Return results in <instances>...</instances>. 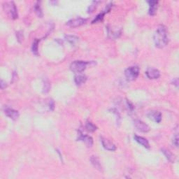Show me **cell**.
I'll return each instance as SVG.
<instances>
[{"label": "cell", "mask_w": 179, "mask_h": 179, "mask_svg": "<svg viewBox=\"0 0 179 179\" xmlns=\"http://www.w3.org/2000/svg\"><path fill=\"white\" fill-rule=\"evenodd\" d=\"M153 39L155 46L159 48H162L166 46L168 43V36L167 28L163 25H160L157 27L155 32Z\"/></svg>", "instance_id": "6da1fadb"}, {"label": "cell", "mask_w": 179, "mask_h": 179, "mask_svg": "<svg viewBox=\"0 0 179 179\" xmlns=\"http://www.w3.org/2000/svg\"><path fill=\"white\" fill-rule=\"evenodd\" d=\"M3 9L9 18L16 19L18 18V11L16 4L14 2H6L3 4Z\"/></svg>", "instance_id": "7a4b0ae2"}, {"label": "cell", "mask_w": 179, "mask_h": 179, "mask_svg": "<svg viewBox=\"0 0 179 179\" xmlns=\"http://www.w3.org/2000/svg\"><path fill=\"white\" fill-rule=\"evenodd\" d=\"M90 64L89 62H85V61H81L77 60L74 61L70 65V70L73 71V72L80 74L86 70L87 67V65Z\"/></svg>", "instance_id": "3957f363"}, {"label": "cell", "mask_w": 179, "mask_h": 179, "mask_svg": "<svg viewBox=\"0 0 179 179\" xmlns=\"http://www.w3.org/2000/svg\"><path fill=\"white\" fill-rule=\"evenodd\" d=\"M139 74V68L137 66H129L125 71V77L128 81H134Z\"/></svg>", "instance_id": "277c9868"}, {"label": "cell", "mask_w": 179, "mask_h": 179, "mask_svg": "<svg viewBox=\"0 0 179 179\" xmlns=\"http://www.w3.org/2000/svg\"><path fill=\"white\" fill-rule=\"evenodd\" d=\"M107 32H108V37L111 39H116L121 35V29L112 25L107 26Z\"/></svg>", "instance_id": "5b68a950"}, {"label": "cell", "mask_w": 179, "mask_h": 179, "mask_svg": "<svg viewBox=\"0 0 179 179\" xmlns=\"http://www.w3.org/2000/svg\"><path fill=\"white\" fill-rule=\"evenodd\" d=\"M87 22V19L83 18L78 17L76 18H73L69 20L66 22V25H68L70 27H77L81 26V25L85 24Z\"/></svg>", "instance_id": "8992f818"}, {"label": "cell", "mask_w": 179, "mask_h": 179, "mask_svg": "<svg viewBox=\"0 0 179 179\" xmlns=\"http://www.w3.org/2000/svg\"><path fill=\"white\" fill-rule=\"evenodd\" d=\"M134 125L136 127L138 131L141 132H148L150 131V127L147 124H145L141 121L139 120H135L134 122Z\"/></svg>", "instance_id": "52a82bcc"}, {"label": "cell", "mask_w": 179, "mask_h": 179, "mask_svg": "<svg viewBox=\"0 0 179 179\" xmlns=\"http://www.w3.org/2000/svg\"><path fill=\"white\" fill-rule=\"evenodd\" d=\"M77 141H81L84 142L88 146H92L93 144V138L88 136V135L83 134V132H81L80 130L78 132Z\"/></svg>", "instance_id": "ba28073f"}, {"label": "cell", "mask_w": 179, "mask_h": 179, "mask_svg": "<svg viewBox=\"0 0 179 179\" xmlns=\"http://www.w3.org/2000/svg\"><path fill=\"white\" fill-rule=\"evenodd\" d=\"M4 113L6 116H8L10 118H11L14 121H16L19 117V113L16 110H14L9 107H5L4 109Z\"/></svg>", "instance_id": "9c48e42d"}, {"label": "cell", "mask_w": 179, "mask_h": 179, "mask_svg": "<svg viewBox=\"0 0 179 179\" xmlns=\"http://www.w3.org/2000/svg\"><path fill=\"white\" fill-rule=\"evenodd\" d=\"M101 142L102 144V146H103L106 150H109V151H115L116 150V147L113 143L111 141H110L109 140L105 139L104 137H101Z\"/></svg>", "instance_id": "30bf717a"}, {"label": "cell", "mask_w": 179, "mask_h": 179, "mask_svg": "<svg viewBox=\"0 0 179 179\" xmlns=\"http://www.w3.org/2000/svg\"><path fill=\"white\" fill-rule=\"evenodd\" d=\"M145 74L147 77L150 79H157L160 76V71L154 68H148Z\"/></svg>", "instance_id": "8fae6325"}, {"label": "cell", "mask_w": 179, "mask_h": 179, "mask_svg": "<svg viewBox=\"0 0 179 179\" xmlns=\"http://www.w3.org/2000/svg\"><path fill=\"white\" fill-rule=\"evenodd\" d=\"M148 117L157 123H159L162 121V114L160 112L157 111H150L148 114Z\"/></svg>", "instance_id": "7c38bea8"}, {"label": "cell", "mask_w": 179, "mask_h": 179, "mask_svg": "<svg viewBox=\"0 0 179 179\" xmlns=\"http://www.w3.org/2000/svg\"><path fill=\"white\" fill-rule=\"evenodd\" d=\"M148 4H149V10H148V14L150 16H153L155 14L156 11L157 9V5H158V1H148Z\"/></svg>", "instance_id": "4fadbf2b"}, {"label": "cell", "mask_w": 179, "mask_h": 179, "mask_svg": "<svg viewBox=\"0 0 179 179\" xmlns=\"http://www.w3.org/2000/svg\"><path fill=\"white\" fill-rule=\"evenodd\" d=\"M134 139L137 143H139L140 145H141L142 146H144L145 148H150L149 143H148V140L146 139H145V138L135 135L134 137Z\"/></svg>", "instance_id": "5bb4252c"}, {"label": "cell", "mask_w": 179, "mask_h": 179, "mask_svg": "<svg viewBox=\"0 0 179 179\" xmlns=\"http://www.w3.org/2000/svg\"><path fill=\"white\" fill-rule=\"evenodd\" d=\"M90 162L92 163V165H93V167L97 169L99 171L102 170V166L101 164L99 161V158L97 157V156H92L90 157Z\"/></svg>", "instance_id": "9a60e30c"}, {"label": "cell", "mask_w": 179, "mask_h": 179, "mask_svg": "<svg viewBox=\"0 0 179 179\" xmlns=\"http://www.w3.org/2000/svg\"><path fill=\"white\" fill-rule=\"evenodd\" d=\"M87 81L86 76L83 74H78L74 77V81L77 86H81L82 84L85 83Z\"/></svg>", "instance_id": "2e32d148"}, {"label": "cell", "mask_w": 179, "mask_h": 179, "mask_svg": "<svg viewBox=\"0 0 179 179\" xmlns=\"http://www.w3.org/2000/svg\"><path fill=\"white\" fill-rule=\"evenodd\" d=\"M162 152L167 157V159L171 162H173L175 161V156L171 153L169 150H167L166 149H162Z\"/></svg>", "instance_id": "e0dca14e"}, {"label": "cell", "mask_w": 179, "mask_h": 179, "mask_svg": "<svg viewBox=\"0 0 179 179\" xmlns=\"http://www.w3.org/2000/svg\"><path fill=\"white\" fill-rule=\"evenodd\" d=\"M41 2H37V3L34 5V11L36 12V14L39 18L43 17V12L42 9V6H41Z\"/></svg>", "instance_id": "ac0fdd59"}, {"label": "cell", "mask_w": 179, "mask_h": 179, "mask_svg": "<svg viewBox=\"0 0 179 179\" xmlns=\"http://www.w3.org/2000/svg\"><path fill=\"white\" fill-rule=\"evenodd\" d=\"M65 39L71 45H75V43L78 42V37L74 35H65Z\"/></svg>", "instance_id": "d6986e66"}, {"label": "cell", "mask_w": 179, "mask_h": 179, "mask_svg": "<svg viewBox=\"0 0 179 179\" xmlns=\"http://www.w3.org/2000/svg\"><path fill=\"white\" fill-rule=\"evenodd\" d=\"M86 128L87 129L88 131L93 132L97 129V127L93 123H92L91 122L87 121L86 124Z\"/></svg>", "instance_id": "ffe728a7"}, {"label": "cell", "mask_w": 179, "mask_h": 179, "mask_svg": "<svg viewBox=\"0 0 179 179\" xmlns=\"http://www.w3.org/2000/svg\"><path fill=\"white\" fill-rule=\"evenodd\" d=\"M38 44H39V40L35 39L32 43V53L36 55H38V54H39V53H38Z\"/></svg>", "instance_id": "44dd1931"}, {"label": "cell", "mask_w": 179, "mask_h": 179, "mask_svg": "<svg viewBox=\"0 0 179 179\" xmlns=\"http://www.w3.org/2000/svg\"><path fill=\"white\" fill-rule=\"evenodd\" d=\"M99 2H97V1H94V2H92L91 5L89 6V9H88V13H92V12H93V11H94V10L96 9L97 5V4H99Z\"/></svg>", "instance_id": "7402d4cb"}, {"label": "cell", "mask_w": 179, "mask_h": 179, "mask_svg": "<svg viewBox=\"0 0 179 179\" xmlns=\"http://www.w3.org/2000/svg\"><path fill=\"white\" fill-rule=\"evenodd\" d=\"M16 37H17L18 41L20 43H21L22 41H23L24 37H23V34H22V32L21 31L16 32Z\"/></svg>", "instance_id": "603a6c76"}, {"label": "cell", "mask_w": 179, "mask_h": 179, "mask_svg": "<svg viewBox=\"0 0 179 179\" xmlns=\"http://www.w3.org/2000/svg\"><path fill=\"white\" fill-rule=\"evenodd\" d=\"M173 144L175 145L176 147H178V135L177 133L173 135Z\"/></svg>", "instance_id": "cb8c5ba5"}, {"label": "cell", "mask_w": 179, "mask_h": 179, "mask_svg": "<svg viewBox=\"0 0 179 179\" xmlns=\"http://www.w3.org/2000/svg\"><path fill=\"white\" fill-rule=\"evenodd\" d=\"M50 89V83L48 81L44 83V88H43V93H48Z\"/></svg>", "instance_id": "d4e9b609"}, {"label": "cell", "mask_w": 179, "mask_h": 179, "mask_svg": "<svg viewBox=\"0 0 179 179\" xmlns=\"http://www.w3.org/2000/svg\"><path fill=\"white\" fill-rule=\"evenodd\" d=\"M6 83H4V81L3 80H2L1 81V88L2 89H4V88H5L6 87Z\"/></svg>", "instance_id": "484cf974"}, {"label": "cell", "mask_w": 179, "mask_h": 179, "mask_svg": "<svg viewBox=\"0 0 179 179\" xmlns=\"http://www.w3.org/2000/svg\"><path fill=\"white\" fill-rule=\"evenodd\" d=\"M178 78H176L175 81H173V85H175L176 87H178Z\"/></svg>", "instance_id": "4316f807"}]
</instances>
